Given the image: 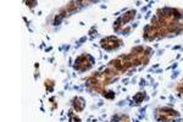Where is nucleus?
Listing matches in <instances>:
<instances>
[{
  "mask_svg": "<svg viewBox=\"0 0 183 122\" xmlns=\"http://www.w3.org/2000/svg\"><path fill=\"white\" fill-rule=\"evenodd\" d=\"M93 65V59L89 55H81L77 57V60L75 62V68L77 71L83 72L86 70L90 68V66Z\"/></svg>",
  "mask_w": 183,
  "mask_h": 122,
  "instance_id": "1",
  "label": "nucleus"
},
{
  "mask_svg": "<svg viewBox=\"0 0 183 122\" xmlns=\"http://www.w3.org/2000/svg\"><path fill=\"white\" fill-rule=\"evenodd\" d=\"M122 44V42L116 38V37H108L103 39L102 42H100V45H102V48L106 49V50H114V49H117L119 46Z\"/></svg>",
  "mask_w": 183,
  "mask_h": 122,
  "instance_id": "2",
  "label": "nucleus"
},
{
  "mask_svg": "<svg viewBox=\"0 0 183 122\" xmlns=\"http://www.w3.org/2000/svg\"><path fill=\"white\" fill-rule=\"evenodd\" d=\"M73 108L76 111H82V110L84 109V105H86V103L84 100L82 99V98H76V99H73Z\"/></svg>",
  "mask_w": 183,
  "mask_h": 122,
  "instance_id": "3",
  "label": "nucleus"
},
{
  "mask_svg": "<svg viewBox=\"0 0 183 122\" xmlns=\"http://www.w3.org/2000/svg\"><path fill=\"white\" fill-rule=\"evenodd\" d=\"M144 98H145V93H142L140 92V93H138V94L134 96V101L137 103V104H140L142 101L144 100Z\"/></svg>",
  "mask_w": 183,
  "mask_h": 122,
  "instance_id": "4",
  "label": "nucleus"
},
{
  "mask_svg": "<svg viewBox=\"0 0 183 122\" xmlns=\"http://www.w3.org/2000/svg\"><path fill=\"white\" fill-rule=\"evenodd\" d=\"M52 87H54V81H51V79L45 81V88L48 89L49 92H51V90H52Z\"/></svg>",
  "mask_w": 183,
  "mask_h": 122,
  "instance_id": "5",
  "label": "nucleus"
},
{
  "mask_svg": "<svg viewBox=\"0 0 183 122\" xmlns=\"http://www.w3.org/2000/svg\"><path fill=\"white\" fill-rule=\"evenodd\" d=\"M104 96L109 98V99H113V98L115 96V93L114 92H104Z\"/></svg>",
  "mask_w": 183,
  "mask_h": 122,
  "instance_id": "6",
  "label": "nucleus"
},
{
  "mask_svg": "<svg viewBox=\"0 0 183 122\" xmlns=\"http://www.w3.org/2000/svg\"><path fill=\"white\" fill-rule=\"evenodd\" d=\"M71 122H81V120L78 117H75V116L71 115Z\"/></svg>",
  "mask_w": 183,
  "mask_h": 122,
  "instance_id": "7",
  "label": "nucleus"
},
{
  "mask_svg": "<svg viewBox=\"0 0 183 122\" xmlns=\"http://www.w3.org/2000/svg\"><path fill=\"white\" fill-rule=\"evenodd\" d=\"M26 4H28V6H29V8H33L34 5H37V1H27Z\"/></svg>",
  "mask_w": 183,
  "mask_h": 122,
  "instance_id": "8",
  "label": "nucleus"
}]
</instances>
